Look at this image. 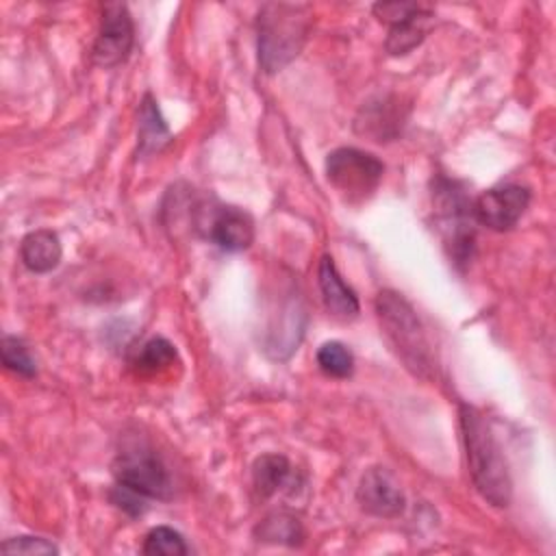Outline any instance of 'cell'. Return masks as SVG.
Instances as JSON below:
<instances>
[{
  "mask_svg": "<svg viewBox=\"0 0 556 556\" xmlns=\"http://www.w3.org/2000/svg\"><path fill=\"white\" fill-rule=\"evenodd\" d=\"M0 354H2V365L9 371H13L17 376H24V378H33L37 374L35 358L30 356L28 348L17 337L4 334L2 343H0Z\"/></svg>",
  "mask_w": 556,
  "mask_h": 556,
  "instance_id": "obj_21",
  "label": "cell"
},
{
  "mask_svg": "<svg viewBox=\"0 0 556 556\" xmlns=\"http://www.w3.org/2000/svg\"><path fill=\"white\" fill-rule=\"evenodd\" d=\"M317 282L326 308L339 319H354L361 311L354 289L341 278L332 256L324 254L317 267Z\"/></svg>",
  "mask_w": 556,
  "mask_h": 556,
  "instance_id": "obj_12",
  "label": "cell"
},
{
  "mask_svg": "<svg viewBox=\"0 0 556 556\" xmlns=\"http://www.w3.org/2000/svg\"><path fill=\"white\" fill-rule=\"evenodd\" d=\"M20 256H22V263L26 265V269H30L35 274L52 271L61 263V256H63L61 239L56 232L46 230V228L33 230L22 239Z\"/></svg>",
  "mask_w": 556,
  "mask_h": 556,
  "instance_id": "obj_13",
  "label": "cell"
},
{
  "mask_svg": "<svg viewBox=\"0 0 556 556\" xmlns=\"http://www.w3.org/2000/svg\"><path fill=\"white\" fill-rule=\"evenodd\" d=\"M358 506L374 517L395 519L404 513L406 497L393 478V473L384 467H369L356 486Z\"/></svg>",
  "mask_w": 556,
  "mask_h": 556,
  "instance_id": "obj_10",
  "label": "cell"
},
{
  "mask_svg": "<svg viewBox=\"0 0 556 556\" xmlns=\"http://www.w3.org/2000/svg\"><path fill=\"white\" fill-rule=\"evenodd\" d=\"M254 536L263 543H274V545H302L306 532L302 521L287 510H274L269 515H265L256 528H254Z\"/></svg>",
  "mask_w": 556,
  "mask_h": 556,
  "instance_id": "obj_15",
  "label": "cell"
},
{
  "mask_svg": "<svg viewBox=\"0 0 556 556\" xmlns=\"http://www.w3.org/2000/svg\"><path fill=\"white\" fill-rule=\"evenodd\" d=\"M404 117L406 113L395 98H380L376 102L363 104L354 128L358 135L371 137V141H389L400 132Z\"/></svg>",
  "mask_w": 556,
  "mask_h": 556,
  "instance_id": "obj_11",
  "label": "cell"
},
{
  "mask_svg": "<svg viewBox=\"0 0 556 556\" xmlns=\"http://www.w3.org/2000/svg\"><path fill=\"white\" fill-rule=\"evenodd\" d=\"M172 132L161 115V109L152 93H146L139 104V124H137V143L139 154H154L169 146Z\"/></svg>",
  "mask_w": 556,
  "mask_h": 556,
  "instance_id": "obj_14",
  "label": "cell"
},
{
  "mask_svg": "<svg viewBox=\"0 0 556 556\" xmlns=\"http://www.w3.org/2000/svg\"><path fill=\"white\" fill-rule=\"evenodd\" d=\"M313 26L306 4L267 2L256 15L258 65L265 74L285 70L304 48Z\"/></svg>",
  "mask_w": 556,
  "mask_h": 556,
  "instance_id": "obj_2",
  "label": "cell"
},
{
  "mask_svg": "<svg viewBox=\"0 0 556 556\" xmlns=\"http://www.w3.org/2000/svg\"><path fill=\"white\" fill-rule=\"evenodd\" d=\"M432 17H434L432 9H428V7L424 4V7H421L415 15H410L408 20H404V22L391 26V28H389V37H387V41H384L387 52L393 54V56H400V54H406V52H410L413 48H417V46L424 41L426 33H428V28H430Z\"/></svg>",
  "mask_w": 556,
  "mask_h": 556,
  "instance_id": "obj_16",
  "label": "cell"
},
{
  "mask_svg": "<svg viewBox=\"0 0 556 556\" xmlns=\"http://www.w3.org/2000/svg\"><path fill=\"white\" fill-rule=\"evenodd\" d=\"M317 365L330 378H350L354 371V354L341 341H326L317 350Z\"/></svg>",
  "mask_w": 556,
  "mask_h": 556,
  "instance_id": "obj_19",
  "label": "cell"
},
{
  "mask_svg": "<svg viewBox=\"0 0 556 556\" xmlns=\"http://www.w3.org/2000/svg\"><path fill=\"white\" fill-rule=\"evenodd\" d=\"M141 552L148 556H185L189 554V547L178 530L169 526H156L146 534Z\"/></svg>",
  "mask_w": 556,
  "mask_h": 556,
  "instance_id": "obj_20",
  "label": "cell"
},
{
  "mask_svg": "<svg viewBox=\"0 0 556 556\" xmlns=\"http://www.w3.org/2000/svg\"><path fill=\"white\" fill-rule=\"evenodd\" d=\"M176 358H178V354H176L174 343H169L163 337H154V339L146 341L141 345V350L137 352L135 367L141 374H159V371L169 369L176 363Z\"/></svg>",
  "mask_w": 556,
  "mask_h": 556,
  "instance_id": "obj_18",
  "label": "cell"
},
{
  "mask_svg": "<svg viewBox=\"0 0 556 556\" xmlns=\"http://www.w3.org/2000/svg\"><path fill=\"white\" fill-rule=\"evenodd\" d=\"M4 554H28V556H41V554H59V547L41 536H15L7 539L0 547Z\"/></svg>",
  "mask_w": 556,
  "mask_h": 556,
  "instance_id": "obj_22",
  "label": "cell"
},
{
  "mask_svg": "<svg viewBox=\"0 0 556 556\" xmlns=\"http://www.w3.org/2000/svg\"><path fill=\"white\" fill-rule=\"evenodd\" d=\"M135 43V26L128 7L122 2H109L102 9L100 33L91 48V63L98 67H115L124 63Z\"/></svg>",
  "mask_w": 556,
  "mask_h": 556,
  "instance_id": "obj_8",
  "label": "cell"
},
{
  "mask_svg": "<svg viewBox=\"0 0 556 556\" xmlns=\"http://www.w3.org/2000/svg\"><path fill=\"white\" fill-rule=\"evenodd\" d=\"M460 430L476 491L497 508L508 506L513 497V480L504 452L489 428V421L478 408L460 404Z\"/></svg>",
  "mask_w": 556,
  "mask_h": 556,
  "instance_id": "obj_1",
  "label": "cell"
},
{
  "mask_svg": "<svg viewBox=\"0 0 556 556\" xmlns=\"http://www.w3.org/2000/svg\"><path fill=\"white\" fill-rule=\"evenodd\" d=\"M530 204V189L521 185H502L480 193L471 202L473 222L504 232L517 226Z\"/></svg>",
  "mask_w": 556,
  "mask_h": 556,
  "instance_id": "obj_9",
  "label": "cell"
},
{
  "mask_svg": "<svg viewBox=\"0 0 556 556\" xmlns=\"http://www.w3.org/2000/svg\"><path fill=\"white\" fill-rule=\"evenodd\" d=\"M421 7L424 4H419V2H378V4H374V15L380 22L395 26V24L408 20L410 15H415Z\"/></svg>",
  "mask_w": 556,
  "mask_h": 556,
  "instance_id": "obj_23",
  "label": "cell"
},
{
  "mask_svg": "<svg viewBox=\"0 0 556 556\" xmlns=\"http://www.w3.org/2000/svg\"><path fill=\"white\" fill-rule=\"evenodd\" d=\"M111 500H113V504H115L117 508L126 510V513L132 515V517H139V515L146 513V504H143L146 497L139 495V493H135V491H130V489H126V486H122V484L115 486V491L111 493Z\"/></svg>",
  "mask_w": 556,
  "mask_h": 556,
  "instance_id": "obj_24",
  "label": "cell"
},
{
  "mask_svg": "<svg viewBox=\"0 0 556 556\" xmlns=\"http://www.w3.org/2000/svg\"><path fill=\"white\" fill-rule=\"evenodd\" d=\"M376 315L384 339L402 365L417 378L432 376V350L415 308L395 291L376 295Z\"/></svg>",
  "mask_w": 556,
  "mask_h": 556,
  "instance_id": "obj_3",
  "label": "cell"
},
{
  "mask_svg": "<svg viewBox=\"0 0 556 556\" xmlns=\"http://www.w3.org/2000/svg\"><path fill=\"white\" fill-rule=\"evenodd\" d=\"M195 228L226 252L248 250L254 241V219L243 208L230 204L200 206Z\"/></svg>",
  "mask_w": 556,
  "mask_h": 556,
  "instance_id": "obj_7",
  "label": "cell"
},
{
  "mask_svg": "<svg viewBox=\"0 0 556 556\" xmlns=\"http://www.w3.org/2000/svg\"><path fill=\"white\" fill-rule=\"evenodd\" d=\"M291 473V463L282 454H263L252 465V482L261 497H271Z\"/></svg>",
  "mask_w": 556,
  "mask_h": 556,
  "instance_id": "obj_17",
  "label": "cell"
},
{
  "mask_svg": "<svg viewBox=\"0 0 556 556\" xmlns=\"http://www.w3.org/2000/svg\"><path fill=\"white\" fill-rule=\"evenodd\" d=\"M384 165L358 148H337L326 156V178L350 204L367 200L380 185Z\"/></svg>",
  "mask_w": 556,
  "mask_h": 556,
  "instance_id": "obj_4",
  "label": "cell"
},
{
  "mask_svg": "<svg viewBox=\"0 0 556 556\" xmlns=\"http://www.w3.org/2000/svg\"><path fill=\"white\" fill-rule=\"evenodd\" d=\"M434 206L439 213V224L445 235V243L456 263H467L473 250V228H471V200L458 182L439 178L434 187Z\"/></svg>",
  "mask_w": 556,
  "mask_h": 556,
  "instance_id": "obj_6",
  "label": "cell"
},
{
  "mask_svg": "<svg viewBox=\"0 0 556 556\" xmlns=\"http://www.w3.org/2000/svg\"><path fill=\"white\" fill-rule=\"evenodd\" d=\"M113 476L117 484L143 495L146 500H169L174 493L165 463L146 443L124 447L113 460Z\"/></svg>",
  "mask_w": 556,
  "mask_h": 556,
  "instance_id": "obj_5",
  "label": "cell"
}]
</instances>
